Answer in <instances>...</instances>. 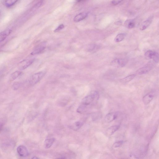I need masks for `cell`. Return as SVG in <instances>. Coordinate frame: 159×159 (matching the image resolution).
I'll return each mask as SVG.
<instances>
[{
    "label": "cell",
    "mask_w": 159,
    "mask_h": 159,
    "mask_svg": "<svg viewBox=\"0 0 159 159\" xmlns=\"http://www.w3.org/2000/svg\"><path fill=\"white\" fill-rule=\"evenodd\" d=\"M123 1V0H113L112 2V3L113 5H116L119 4Z\"/></svg>",
    "instance_id": "24"
},
{
    "label": "cell",
    "mask_w": 159,
    "mask_h": 159,
    "mask_svg": "<svg viewBox=\"0 0 159 159\" xmlns=\"http://www.w3.org/2000/svg\"><path fill=\"white\" fill-rule=\"evenodd\" d=\"M127 60L126 59L117 58L113 60L111 63L112 66L117 67H121L126 65Z\"/></svg>",
    "instance_id": "3"
},
{
    "label": "cell",
    "mask_w": 159,
    "mask_h": 159,
    "mask_svg": "<svg viewBox=\"0 0 159 159\" xmlns=\"http://www.w3.org/2000/svg\"><path fill=\"white\" fill-rule=\"evenodd\" d=\"M17 151L19 155L21 157H26L29 154V151L27 148L24 146H19L18 147Z\"/></svg>",
    "instance_id": "6"
},
{
    "label": "cell",
    "mask_w": 159,
    "mask_h": 159,
    "mask_svg": "<svg viewBox=\"0 0 159 159\" xmlns=\"http://www.w3.org/2000/svg\"><path fill=\"white\" fill-rule=\"evenodd\" d=\"M153 67V64L152 63H149L145 66L139 69L137 71V73L139 75L146 74L152 69Z\"/></svg>",
    "instance_id": "4"
},
{
    "label": "cell",
    "mask_w": 159,
    "mask_h": 159,
    "mask_svg": "<svg viewBox=\"0 0 159 159\" xmlns=\"http://www.w3.org/2000/svg\"><path fill=\"white\" fill-rule=\"evenodd\" d=\"M32 158H33V159H38V158H37L36 157H34Z\"/></svg>",
    "instance_id": "29"
},
{
    "label": "cell",
    "mask_w": 159,
    "mask_h": 159,
    "mask_svg": "<svg viewBox=\"0 0 159 159\" xmlns=\"http://www.w3.org/2000/svg\"><path fill=\"white\" fill-rule=\"evenodd\" d=\"M64 28V26L63 24L60 25L58 26V27L55 30V32H58L60 31V30L63 29Z\"/></svg>",
    "instance_id": "25"
},
{
    "label": "cell",
    "mask_w": 159,
    "mask_h": 159,
    "mask_svg": "<svg viewBox=\"0 0 159 159\" xmlns=\"http://www.w3.org/2000/svg\"><path fill=\"white\" fill-rule=\"evenodd\" d=\"M83 123L80 122H75L71 126V128L74 130L76 131L79 130L82 126Z\"/></svg>",
    "instance_id": "20"
},
{
    "label": "cell",
    "mask_w": 159,
    "mask_h": 159,
    "mask_svg": "<svg viewBox=\"0 0 159 159\" xmlns=\"http://www.w3.org/2000/svg\"><path fill=\"white\" fill-rule=\"evenodd\" d=\"M124 143L123 141H120L115 142L113 144V147L115 148H118L122 146Z\"/></svg>",
    "instance_id": "21"
},
{
    "label": "cell",
    "mask_w": 159,
    "mask_h": 159,
    "mask_svg": "<svg viewBox=\"0 0 159 159\" xmlns=\"http://www.w3.org/2000/svg\"><path fill=\"white\" fill-rule=\"evenodd\" d=\"M0 43H1V42H0Z\"/></svg>",
    "instance_id": "30"
},
{
    "label": "cell",
    "mask_w": 159,
    "mask_h": 159,
    "mask_svg": "<svg viewBox=\"0 0 159 159\" xmlns=\"http://www.w3.org/2000/svg\"><path fill=\"white\" fill-rule=\"evenodd\" d=\"M34 61V59H32L24 61L22 62V65L21 67V69L24 70L31 65Z\"/></svg>",
    "instance_id": "13"
},
{
    "label": "cell",
    "mask_w": 159,
    "mask_h": 159,
    "mask_svg": "<svg viewBox=\"0 0 159 159\" xmlns=\"http://www.w3.org/2000/svg\"><path fill=\"white\" fill-rule=\"evenodd\" d=\"M99 93L97 91L91 92L88 95L83 98L81 104L77 109V112L80 113L84 112L89 106L99 100Z\"/></svg>",
    "instance_id": "1"
},
{
    "label": "cell",
    "mask_w": 159,
    "mask_h": 159,
    "mask_svg": "<svg viewBox=\"0 0 159 159\" xmlns=\"http://www.w3.org/2000/svg\"><path fill=\"white\" fill-rule=\"evenodd\" d=\"M55 139L54 138H50L45 139L44 142L45 148H50L55 141Z\"/></svg>",
    "instance_id": "12"
},
{
    "label": "cell",
    "mask_w": 159,
    "mask_h": 159,
    "mask_svg": "<svg viewBox=\"0 0 159 159\" xmlns=\"http://www.w3.org/2000/svg\"><path fill=\"white\" fill-rule=\"evenodd\" d=\"M20 86V84L18 82L15 83V84L13 85V89H14V90L17 89L19 88Z\"/></svg>",
    "instance_id": "26"
},
{
    "label": "cell",
    "mask_w": 159,
    "mask_h": 159,
    "mask_svg": "<svg viewBox=\"0 0 159 159\" xmlns=\"http://www.w3.org/2000/svg\"><path fill=\"white\" fill-rule=\"evenodd\" d=\"M2 127L3 125L1 124H0V131L2 130Z\"/></svg>",
    "instance_id": "27"
},
{
    "label": "cell",
    "mask_w": 159,
    "mask_h": 159,
    "mask_svg": "<svg viewBox=\"0 0 159 159\" xmlns=\"http://www.w3.org/2000/svg\"><path fill=\"white\" fill-rule=\"evenodd\" d=\"M22 72L20 71H16L11 74L10 76V80L12 81L17 79L22 74Z\"/></svg>",
    "instance_id": "18"
},
{
    "label": "cell",
    "mask_w": 159,
    "mask_h": 159,
    "mask_svg": "<svg viewBox=\"0 0 159 159\" xmlns=\"http://www.w3.org/2000/svg\"><path fill=\"white\" fill-rule=\"evenodd\" d=\"M126 36V35L124 33L119 34L115 37V41L116 42H119L123 40Z\"/></svg>",
    "instance_id": "16"
},
{
    "label": "cell",
    "mask_w": 159,
    "mask_h": 159,
    "mask_svg": "<svg viewBox=\"0 0 159 159\" xmlns=\"http://www.w3.org/2000/svg\"><path fill=\"white\" fill-rule=\"evenodd\" d=\"M136 75L135 74H132L128 75L123 79H121V82L123 83H127L132 80L135 77Z\"/></svg>",
    "instance_id": "19"
},
{
    "label": "cell",
    "mask_w": 159,
    "mask_h": 159,
    "mask_svg": "<svg viewBox=\"0 0 159 159\" xmlns=\"http://www.w3.org/2000/svg\"><path fill=\"white\" fill-rule=\"evenodd\" d=\"M125 25L128 29H132L135 27V22L133 20H127L125 22Z\"/></svg>",
    "instance_id": "14"
},
{
    "label": "cell",
    "mask_w": 159,
    "mask_h": 159,
    "mask_svg": "<svg viewBox=\"0 0 159 159\" xmlns=\"http://www.w3.org/2000/svg\"><path fill=\"white\" fill-rule=\"evenodd\" d=\"M98 47V46L96 44H93L91 45L89 49V51H92L96 50L97 49L99 48Z\"/></svg>",
    "instance_id": "22"
},
{
    "label": "cell",
    "mask_w": 159,
    "mask_h": 159,
    "mask_svg": "<svg viewBox=\"0 0 159 159\" xmlns=\"http://www.w3.org/2000/svg\"><path fill=\"white\" fill-rule=\"evenodd\" d=\"M119 115L118 112H113L108 113L106 115L104 119L107 123H110L115 120Z\"/></svg>",
    "instance_id": "5"
},
{
    "label": "cell",
    "mask_w": 159,
    "mask_h": 159,
    "mask_svg": "<svg viewBox=\"0 0 159 159\" xmlns=\"http://www.w3.org/2000/svg\"><path fill=\"white\" fill-rule=\"evenodd\" d=\"M154 61L156 63H157L159 61V55L158 53L154 56L153 59Z\"/></svg>",
    "instance_id": "23"
},
{
    "label": "cell",
    "mask_w": 159,
    "mask_h": 159,
    "mask_svg": "<svg viewBox=\"0 0 159 159\" xmlns=\"http://www.w3.org/2000/svg\"><path fill=\"white\" fill-rule=\"evenodd\" d=\"M19 0H5L4 4L7 7H9L15 4Z\"/></svg>",
    "instance_id": "17"
},
{
    "label": "cell",
    "mask_w": 159,
    "mask_h": 159,
    "mask_svg": "<svg viewBox=\"0 0 159 159\" xmlns=\"http://www.w3.org/2000/svg\"><path fill=\"white\" fill-rule=\"evenodd\" d=\"M157 52L151 50L147 51L145 54V57L149 59H153Z\"/></svg>",
    "instance_id": "15"
},
{
    "label": "cell",
    "mask_w": 159,
    "mask_h": 159,
    "mask_svg": "<svg viewBox=\"0 0 159 159\" xmlns=\"http://www.w3.org/2000/svg\"><path fill=\"white\" fill-rule=\"evenodd\" d=\"M45 74L46 73L43 71L34 74L30 79V84L32 86L36 84L42 79Z\"/></svg>",
    "instance_id": "2"
},
{
    "label": "cell",
    "mask_w": 159,
    "mask_h": 159,
    "mask_svg": "<svg viewBox=\"0 0 159 159\" xmlns=\"http://www.w3.org/2000/svg\"><path fill=\"white\" fill-rule=\"evenodd\" d=\"M154 97L153 92H150L147 94L143 98V101L144 104L145 105L149 104L152 101Z\"/></svg>",
    "instance_id": "7"
},
{
    "label": "cell",
    "mask_w": 159,
    "mask_h": 159,
    "mask_svg": "<svg viewBox=\"0 0 159 159\" xmlns=\"http://www.w3.org/2000/svg\"><path fill=\"white\" fill-rule=\"evenodd\" d=\"M88 13L86 12L82 13L77 15L74 18V21L77 22L85 19L88 16Z\"/></svg>",
    "instance_id": "10"
},
{
    "label": "cell",
    "mask_w": 159,
    "mask_h": 159,
    "mask_svg": "<svg viewBox=\"0 0 159 159\" xmlns=\"http://www.w3.org/2000/svg\"><path fill=\"white\" fill-rule=\"evenodd\" d=\"M153 19L152 17H150L142 22L140 26V29L141 31H143L148 28L152 23Z\"/></svg>",
    "instance_id": "8"
},
{
    "label": "cell",
    "mask_w": 159,
    "mask_h": 159,
    "mask_svg": "<svg viewBox=\"0 0 159 159\" xmlns=\"http://www.w3.org/2000/svg\"><path fill=\"white\" fill-rule=\"evenodd\" d=\"M120 127L119 125L113 126L108 129L106 131V134L109 136H111L118 131Z\"/></svg>",
    "instance_id": "11"
},
{
    "label": "cell",
    "mask_w": 159,
    "mask_h": 159,
    "mask_svg": "<svg viewBox=\"0 0 159 159\" xmlns=\"http://www.w3.org/2000/svg\"><path fill=\"white\" fill-rule=\"evenodd\" d=\"M77 1L78 2H82L83 1H84V0H77Z\"/></svg>",
    "instance_id": "28"
},
{
    "label": "cell",
    "mask_w": 159,
    "mask_h": 159,
    "mask_svg": "<svg viewBox=\"0 0 159 159\" xmlns=\"http://www.w3.org/2000/svg\"><path fill=\"white\" fill-rule=\"evenodd\" d=\"M45 45L44 44H41L37 46L32 53V55H35L40 53L44 50Z\"/></svg>",
    "instance_id": "9"
}]
</instances>
